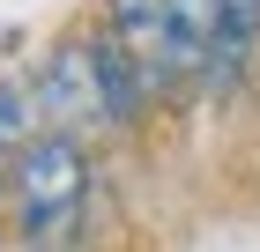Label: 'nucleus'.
Listing matches in <instances>:
<instances>
[{"instance_id":"obj_3","label":"nucleus","mask_w":260,"mask_h":252,"mask_svg":"<svg viewBox=\"0 0 260 252\" xmlns=\"http://www.w3.org/2000/svg\"><path fill=\"white\" fill-rule=\"evenodd\" d=\"M164 67L171 75H208V45H216V0H164Z\"/></svg>"},{"instance_id":"obj_1","label":"nucleus","mask_w":260,"mask_h":252,"mask_svg":"<svg viewBox=\"0 0 260 252\" xmlns=\"http://www.w3.org/2000/svg\"><path fill=\"white\" fill-rule=\"evenodd\" d=\"M82 186H89V163H82V149L67 134L22 141V163H15V215H22V230L67 237L75 230V208H82Z\"/></svg>"},{"instance_id":"obj_2","label":"nucleus","mask_w":260,"mask_h":252,"mask_svg":"<svg viewBox=\"0 0 260 252\" xmlns=\"http://www.w3.org/2000/svg\"><path fill=\"white\" fill-rule=\"evenodd\" d=\"M38 104L45 119L60 126H89L104 119V82H97V45H60L45 59V82H38Z\"/></svg>"},{"instance_id":"obj_6","label":"nucleus","mask_w":260,"mask_h":252,"mask_svg":"<svg viewBox=\"0 0 260 252\" xmlns=\"http://www.w3.org/2000/svg\"><path fill=\"white\" fill-rule=\"evenodd\" d=\"M164 38H171V30H164V0H119V45L149 67V75L164 67Z\"/></svg>"},{"instance_id":"obj_7","label":"nucleus","mask_w":260,"mask_h":252,"mask_svg":"<svg viewBox=\"0 0 260 252\" xmlns=\"http://www.w3.org/2000/svg\"><path fill=\"white\" fill-rule=\"evenodd\" d=\"M22 141H30V97L0 82V149H22Z\"/></svg>"},{"instance_id":"obj_4","label":"nucleus","mask_w":260,"mask_h":252,"mask_svg":"<svg viewBox=\"0 0 260 252\" xmlns=\"http://www.w3.org/2000/svg\"><path fill=\"white\" fill-rule=\"evenodd\" d=\"M253 38H260V0H216V45H208V82L231 89L238 67L253 59Z\"/></svg>"},{"instance_id":"obj_5","label":"nucleus","mask_w":260,"mask_h":252,"mask_svg":"<svg viewBox=\"0 0 260 252\" xmlns=\"http://www.w3.org/2000/svg\"><path fill=\"white\" fill-rule=\"evenodd\" d=\"M97 82H104V119H112V126H134L149 67H141V59L126 52L119 38H97Z\"/></svg>"}]
</instances>
